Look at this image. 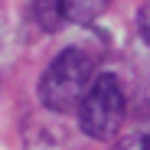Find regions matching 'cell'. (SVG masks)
<instances>
[{
  "instance_id": "obj_2",
  "label": "cell",
  "mask_w": 150,
  "mask_h": 150,
  "mask_svg": "<svg viewBox=\"0 0 150 150\" xmlns=\"http://www.w3.org/2000/svg\"><path fill=\"white\" fill-rule=\"evenodd\" d=\"M75 114H79V127L85 131V137L101 140V144L114 140L121 134L124 117H127V95H124L121 79L111 72L95 75V82L88 85Z\"/></svg>"
},
{
  "instance_id": "obj_4",
  "label": "cell",
  "mask_w": 150,
  "mask_h": 150,
  "mask_svg": "<svg viewBox=\"0 0 150 150\" xmlns=\"http://www.w3.org/2000/svg\"><path fill=\"white\" fill-rule=\"evenodd\" d=\"M137 33L144 42H150V0H144L140 10H137Z\"/></svg>"
},
{
  "instance_id": "obj_1",
  "label": "cell",
  "mask_w": 150,
  "mask_h": 150,
  "mask_svg": "<svg viewBox=\"0 0 150 150\" xmlns=\"http://www.w3.org/2000/svg\"><path fill=\"white\" fill-rule=\"evenodd\" d=\"M95 65H98V59L88 49H82V46L62 49L46 65V72L39 75V101H42V108L52 111V114L79 111L88 85L95 82Z\"/></svg>"
},
{
  "instance_id": "obj_5",
  "label": "cell",
  "mask_w": 150,
  "mask_h": 150,
  "mask_svg": "<svg viewBox=\"0 0 150 150\" xmlns=\"http://www.w3.org/2000/svg\"><path fill=\"white\" fill-rule=\"evenodd\" d=\"M144 147H150V134H147V137H144Z\"/></svg>"
},
{
  "instance_id": "obj_3",
  "label": "cell",
  "mask_w": 150,
  "mask_h": 150,
  "mask_svg": "<svg viewBox=\"0 0 150 150\" xmlns=\"http://www.w3.org/2000/svg\"><path fill=\"white\" fill-rule=\"evenodd\" d=\"M56 4H59V10H62V20H65V23L88 26V23H95L98 16L108 10L111 0H56Z\"/></svg>"
}]
</instances>
